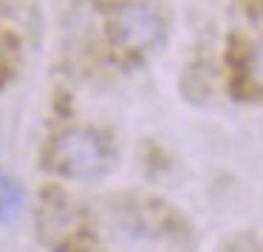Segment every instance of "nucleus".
<instances>
[{"label":"nucleus","mask_w":263,"mask_h":252,"mask_svg":"<svg viewBox=\"0 0 263 252\" xmlns=\"http://www.w3.org/2000/svg\"><path fill=\"white\" fill-rule=\"evenodd\" d=\"M51 167L65 178H97L105 173L110 153L102 136L88 128H68L51 145Z\"/></svg>","instance_id":"1"},{"label":"nucleus","mask_w":263,"mask_h":252,"mask_svg":"<svg viewBox=\"0 0 263 252\" xmlns=\"http://www.w3.org/2000/svg\"><path fill=\"white\" fill-rule=\"evenodd\" d=\"M110 37L125 51H147L164 37V20L147 3H119L108 17Z\"/></svg>","instance_id":"2"},{"label":"nucleus","mask_w":263,"mask_h":252,"mask_svg":"<svg viewBox=\"0 0 263 252\" xmlns=\"http://www.w3.org/2000/svg\"><path fill=\"white\" fill-rule=\"evenodd\" d=\"M26 204V193L14 178L0 176V224H9L20 215Z\"/></svg>","instance_id":"3"},{"label":"nucleus","mask_w":263,"mask_h":252,"mask_svg":"<svg viewBox=\"0 0 263 252\" xmlns=\"http://www.w3.org/2000/svg\"><path fill=\"white\" fill-rule=\"evenodd\" d=\"M246 80H249V85L263 91V43L252 48L246 57Z\"/></svg>","instance_id":"4"},{"label":"nucleus","mask_w":263,"mask_h":252,"mask_svg":"<svg viewBox=\"0 0 263 252\" xmlns=\"http://www.w3.org/2000/svg\"><path fill=\"white\" fill-rule=\"evenodd\" d=\"M227 252H257V249L252 246V241H238V244H232Z\"/></svg>","instance_id":"5"},{"label":"nucleus","mask_w":263,"mask_h":252,"mask_svg":"<svg viewBox=\"0 0 263 252\" xmlns=\"http://www.w3.org/2000/svg\"><path fill=\"white\" fill-rule=\"evenodd\" d=\"M0 71H3V48H0Z\"/></svg>","instance_id":"6"}]
</instances>
